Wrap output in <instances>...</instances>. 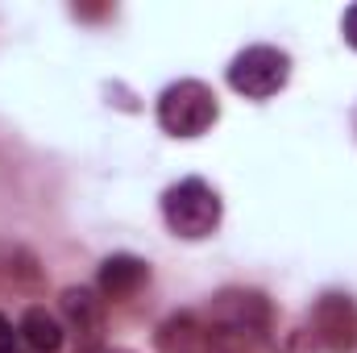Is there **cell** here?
<instances>
[{"mask_svg": "<svg viewBox=\"0 0 357 353\" xmlns=\"http://www.w3.org/2000/svg\"><path fill=\"white\" fill-rule=\"evenodd\" d=\"M220 216H225V204H220L216 187L204 183V179H178L175 187H167V195H162V220L183 241L212 237L220 229Z\"/></svg>", "mask_w": 357, "mask_h": 353, "instance_id": "1", "label": "cell"}, {"mask_svg": "<svg viewBox=\"0 0 357 353\" xmlns=\"http://www.w3.org/2000/svg\"><path fill=\"white\" fill-rule=\"evenodd\" d=\"M220 117L216 91L199 80H178L158 96V125L171 137H204Z\"/></svg>", "mask_w": 357, "mask_h": 353, "instance_id": "2", "label": "cell"}, {"mask_svg": "<svg viewBox=\"0 0 357 353\" xmlns=\"http://www.w3.org/2000/svg\"><path fill=\"white\" fill-rule=\"evenodd\" d=\"M291 80V54L278 46H245L229 63V88L245 100H270Z\"/></svg>", "mask_w": 357, "mask_h": 353, "instance_id": "3", "label": "cell"}, {"mask_svg": "<svg viewBox=\"0 0 357 353\" xmlns=\"http://www.w3.org/2000/svg\"><path fill=\"white\" fill-rule=\"evenodd\" d=\"M312 337L328 353H354L357 350V303L341 291H328L312 308Z\"/></svg>", "mask_w": 357, "mask_h": 353, "instance_id": "4", "label": "cell"}, {"mask_svg": "<svg viewBox=\"0 0 357 353\" xmlns=\"http://www.w3.org/2000/svg\"><path fill=\"white\" fill-rule=\"evenodd\" d=\"M212 324L216 329H233V333H254V337H266L270 329V303L266 295H258V291H241V287H233V291H220L216 299H212Z\"/></svg>", "mask_w": 357, "mask_h": 353, "instance_id": "5", "label": "cell"}, {"mask_svg": "<svg viewBox=\"0 0 357 353\" xmlns=\"http://www.w3.org/2000/svg\"><path fill=\"white\" fill-rule=\"evenodd\" d=\"M59 308H63V320L71 324V333L79 341H88V345L100 341V333H104V299L91 287H67L59 295Z\"/></svg>", "mask_w": 357, "mask_h": 353, "instance_id": "6", "label": "cell"}, {"mask_svg": "<svg viewBox=\"0 0 357 353\" xmlns=\"http://www.w3.org/2000/svg\"><path fill=\"white\" fill-rule=\"evenodd\" d=\"M146 283H150V266L142 258H133V254H112L100 266V295L112 299V303L133 299Z\"/></svg>", "mask_w": 357, "mask_h": 353, "instance_id": "7", "label": "cell"}, {"mask_svg": "<svg viewBox=\"0 0 357 353\" xmlns=\"http://www.w3.org/2000/svg\"><path fill=\"white\" fill-rule=\"evenodd\" d=\"M208 337H212V324H204L191 312H178L158 324L154 345H158V353H208Z\"/></svg>", "mask_w": 357, "mask_h": 353, "instance_id": "8", "label": "cell"}, {"mask_svg": "<svg viewBox=\"0 0 357 353\" xmlns=\"http://www.w3.org/2000/svg\"><path fill=\"white\" fill-rule=\"evenodd\" d=\"M17 337H21V345L29 353H59L63 341H67L63 320L54 312H46V308H29L21 316V324H17Z\"/></svg>", "mask_w": 357, "mask_h": 353, "instance_id": "9", "label": "cell"}, {"mask_svg": "<svg viewBox=\"0 0 357 353\" xmlns=\"http://www.w3.org/2000/svg\"><path fill=\"white\" fill-rule=\"evenodd\" d=\"M341 38L357 50V4H349V8H345V17H341Z\"/></svg>", "mask_w": 357, "mask_h": 353, "instance_id": "10", "label": "cell"}, {"mask_svg": "<svg viewBox=\"0 0 357 353\" xmlns=\"http://www.w3.org/2000/svg\"><path fill=\"white\" fill-rule=\"evenodd\" d=\"M17 341H21V337H17V329L0 316V353H17Z\"/></svg>", "mask_w": 357, "mask_h": 353, "instance_id": "11", "label": "cell"}, {"mask_svg": "<svg viewBox=\"0 0 357 353\" xmlns=\"http://www.w3.org/2000/svg\"><path fill=\"white\" fill-rule=\"evenodd\" d=\"M100 353H121V350H100Z\"/></svg>", "mask_w": 357, "mask_h": 353, "instance_id": "12", "label": "cell"}]
</instances>
